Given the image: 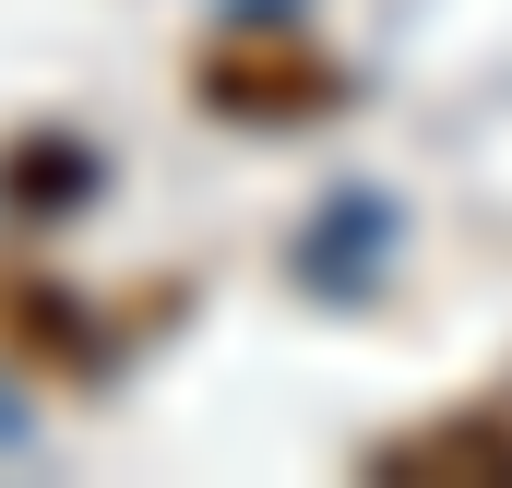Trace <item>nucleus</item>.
I'll list each match as a JSON object with an SVG mask.
<instances>
[{"label": "nucleus", "instance_id": "4", "mask_svg": "<svg viewBox=\"0 0 512 488\" xmlns=\"http://www.w3.org/2000/svg\"><path fill=\"white\" fill-rule=\"evenodd\" d=\"M96 191V155L72 143V131H24V143H0V203H24V215H72Z\"/></svg>", "mask_w": 512, "mask_h": 488}, {"label": "nucleus", "instance_id": "1", "mask_svg": "<svg viewBox=\"0 0 512 488\" xmlns=\"http://www.w3.org/2000/svg\"><path fill=\"white\" fill-rule=\"evenodd\" d=\"M191 84H203V108H227V120H251V131H298V120H334L346 108V72L310 36H286V24H227L191 60Z\"/></svg>", "mask_w": 512, "mask_h": 488}, {"label": "nucleus", "instance_id": "3", "mask_svg": "<svg viewBox=\"0 0 512 488\" xmlns=\"http://www.w3.org/2000/svg\"><path fill=\"white\" fill-rule=\"evenodd\" d=\"M96 346H108V334L72 310V286H48V274H0V358L48 369V381H84Z\"/></svg>", "mask_w": 512, "mask_h": 488}, {"label": "nucleus", "instance_id": "2", "mask_svg": "<svg viewBox=\"0 0 512 488\" xmlns=\"http://www.w3.org/2000/svg\"><path fill=\"white\" fill-rule=\"evenodd\" d=\"M370 477H405V488L501 477L512 488V405H453V417H429V429H393V441H370Z\"/></svg>", "mask_w": 512, "mask_h": 488}]
</instances>
